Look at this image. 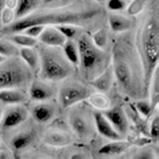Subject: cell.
<instances>
[{
    "mask_svg": "<svg viewBox=\"0 0 159 159\" xmlns=\"http://www.w3.org/2000/svg\"><path fill=\"white\" fill-rule=\"evenodd\" d=\"M112 60L113 74L121 90L132 97L141 96L145 83L139 52L131 45L119 41L113 48Z\"/></svg>",
    "mask_w": 159,
    "mask_h": 159,
    "instance_id": "6da1fadb",
    "label": "cell"
},
{
    "mask_svg": "<svg viewBox=\"0 0 159 159\" xmlns=\"http://www.w3.org/2000/svg\"><path fill=\"white\" fill-rule=\"evenodd\" d=\"M99 13L98 10H84V11H70L57 10L41 12V13H30L21 18L14 20L9 25L2 29V32L7 34L22 32L24 29L32 25H58L66 23H78L91 19Z\"/></svg>",
    "mask_w": 159,
    "mask_h": 159,
    "instance_id": "7a4b0ae2",
    "label": "cell"
},
{
    "mask_svg": "<svg viewBox=\"0 0 159 159\" xmlns=\"http://www.w3.org/2000/svg\"><path fill=\"white\" fill-rule=\"evenodd\" d=\"M139 41V56L143 66L144 83L147 88L154 70L158 68L159 61V26L154 17L149 18L142 27Z\"/></svg>",
    "mask_w": 159,
    "mask_h": 159,
    "instance_id": "3957f363",
    "label": "cell"
},
{
    "mask_svg": "<svg viewBox=\"0 0 159 159\" xmlns=\"http://www.w3.org/2000/svg\"><path fill=\"white\" fill-rule=\"evenodd\" d=\"M77 47L80 56L79 65L87 80L92 81L109 66L110 54L105 49L96 47L89 35H80L77 39Z\"/></svg>",
    "mask_w": 159,
    "mask_h": 159,
    "instance_id": "277c9868",
    "label": "cell"
},
{
    "mask_svg": "<svg viewBox=\"0 0 159 159\" xmlns=\"http://www.w3.org/2000/svg\"><path fill=\"white\" fill-rule=\"evenodd\" d=\"M39 53L40 77L44 81H61L70 75V62L66 60L65 54L57 52L56 48L45 45L40 48Z\"/></svg>",
    "mask_w": 159,
    "mask_h": 159,
    "instance_id": "5b68a950",
    "label": "cell"
},
{
    "mask_svg": "<svg viewBox=\"0 0 159 159\" xmlns=\"http://www.w3.org/2000/svg\"><path fill=\"white\" fill-rule=\"evenodd\" d=\"M28 80V70L18 62L0 66V90L24 86Z\"/></svg>",
    "mask_w": 159,
    "mask_h": 159,
    "instance_id": "8992f818",
    "label": "cell"
},
{
    "mask_svg": "<svg viewBox=\"0 0 159 159\" xmlns=\"http://www.w3.org/2000/svg\"><path fill=\"white\" fill-rule=\"evenodd\" d=\"M92 92L88 88L82 85H66L61 88L58 92V101L64 108H68L75 105L83 100L90 97Z\"/></svg>",
    "mask_w": 159,
    "mask_h": 159,
    "instance_id": "52a82bcc",
    "label": "cell"
},
{
    "mask_svg": "<svg viewBox=\"0 0 159 159\" xmlns=\"http://www.w3.org/2000/svg\"><path fill=\"white\" fill-rule=\"evenodd\" d=\"M27 117L28 112L25 108L21 106H15L5 111L0 123L2 125V128L11 129L23 123L27 119Z\"/></svg>",
    "mask_w": 159,
    "mask_h": 159,
    "instance_id": "ba28073f",
    "label": "cell"
},
{
    "mask_svg": "<svg viewBox=\"0 0 159 159\" xmlns=\"http://www.w3.org/2000/svg\"><path fill=\"white\" fill-rule=\"evenodd\" d=\"M103 114L120 135H124V134L127 133L128 119L122 108L114 107L112 109H109V110H107Z\"/></svg>",
    "mask_w": 159,
    "mask_h": 159,
    "instance_id": "9c48e42d",
    "label": "cell"
},
{
    "mask_svg": "<svg viewBox=\"0 0 159 159\" xmlns=\"http://www.w3.org/2000/svg\"><path fill=\"white\" fill-rule=\"evenodd\" d=\"M39 37L41 43L52 48H62L66 41V36L53 26H45Z\"/></svg>",
    "mask_w": 159,
    "mask_h": 159,
    "instance_id": "30bf717a",
    "label": "cell"
},
{
    "mask_svg": "<svg viewBox=\"0 0 159 159\" xmlns=\"http://www.w3.org/2000/svg\"><path fill=\"white\" fill-rule=\"evenodd\" d=\"M94 122L97 131L103 137L107 138V139H110L112 141L121 139V135L115 130L114 127L112 126L111 123L108 121V119L104 116L103 113L101 112L94 113Z\"/></svg>",
    "mask_w": 159,
    "mask_h": 159,
    "instance_id": "8fae6325",
    "label": "cell"
},
{
    "mask_svg": "<svg viewBox=\"0 0 159 159\" xmlns=\"http://www.w3.org/2000/svg\"><path fill=\"white\" fill-rule=\"evenodd\" d=\"M69 122L70 128L76 133V135L82 139H86L90 136V124L88 120L85 118V116L81 115L80 113H72L70 115Z\"/></svg>",
    "mask_w": 159,
    "mask_h": 159,
    "instance_id": "7c38bea8",
    "label": "cell"
},
{
    "mask_svg": "<svg viewBox=\"0 0 159 159\" xmlns=\"http://www.w3.org/2000/svg\"><path fill=\"white\" fill-rule=\"evenodd\" d=\"M29 97L33 101H47L52 97V90L43 82H32L29 88Z\"/></svg>",
    "mask_w": 159,
    "mask_h": 159,
    "instance_id": "4fadbf2b",
    "label": "cell"
},
{
    "mask_svg": "<svg viewBox=\"0 0 159 159\" xmlns=\"http://www.w3.org/2000/svg\"><path fill=\"white\" fill-rule=\"evenodd\" d=\"M26 101V95L22 91L10 88L0 90V102L6 105H19Z\"/></svg>",
    "mask_w": 159,
    "mask_h": 159,
    "instance_id": "5bb4252c",
    "label": "cell"
},
{
    "mask_svg": "<svg viewBox=\"0 0 159 159\" xmlns=\"http://www.w3.org/2000/svg\"><path fill=\"white\" fill-rule=\"evenodd\" d=\"M109 26L114 32H125L129 30L133 22L130 18L118 13H110L108 17Z\"/></svg>",
    "mask_w": 159,
    "mask_h": 159,
    "instance_id": "9a60e30c",
    "label": "cell"
},
{
    "mask_svg": "<svg viewBox=\"0 0 159 159\" xmlns=\"http://www.w3.org/2000/svg\"><path fill=\"white\" fill-rule=\"evenodd\" d=\"M129 147H130V143L127 141H122L121 139L113 140V142H111V143L103 145L102 147L99 149L98 153L100 155L115 156V155H119V154L124 153Z\"/></svg>",
    "mask_w": 159,
    "mask_h": 159,
    "instance_id": "2e32d148",
    "label": "cell"
},
{
    "mask_svg": "<svg viewBox=\"0 0 159 159\" xmlns=\"http://www.w3.org/2000/svg\"><path fill=\"white\" fill-rule=\"evenodd\" d=\"M31 115L37 123H48L54 116V109L49 104L41 103L33 107Z\"/></svg>",
    "mask_w": 159,
    "mask_h": 159,
    "instance_id": "e0dca14e",
    "label": "cell"
},
{
    "mask_svg": "<svg viewBox=\"0 0 159 159\" xmlns=\"http://www.w3.org/2000/svg\"><path fill=\"white\" fill-rule=\"evenodd\" d=\"M113 79H114V75H113L112 69L107 68L101 75H99L98 77L90 81V83L97 90L101 92H107L110 90L112 86Z\"/></svg>",
    "mask_w": 159,
    "mask_h": 159,
    "instance_id": "ac0fdd59",
    "label": "cell"
},
{
    "mask_svg": "<svg viewBox=\"0 0 159 159\" xmlns=\"http://www.w3.org/2000/svg\"><path fill=\"white\" fill-rule=\"evenodd\" d=\"M44 141L48 145L54 147H64L72 142V138L65 132L61 131H49L44 137Z\"/></svg>",
    "mask_w": 159,
    "mask_h": 159,
    "instance_id": "d6986e66",
    "label": "cell"
},
{
    "mask_svg": "<svg viewBox=\"0 0 159 159\" xmlns=\"http://www.w3.org/2000/svg\"><path fill=\"white\" fill-rule=\"evenodd\" d=\"M40 2L41 0H17V5L14 10L15 18L18 19L32 13Z\"/></svg>",
    "mask_w": 159,
    "mask_h": 159,
    "instance_id": "ffe728a7",
    "label": "cell"
},
{
    "mask_svg": "<svg viewBox=\"0 0 159 159\" xmlns=\"http://www.w3.org/2000/svg\"><path fill=\"white\" fill-rule=\"evenodd\" d=\"M19 56L29 69L36 70L39 66V53L35 52L32 48H19Z\"/></svg>",
    "mask_w": 159,
    "mask_h": 159,
    "instance_id": "44dd1931",
    "label": "cell"
},
{
    "mask_svg": "<svg viewBox=\"0 0 159 159\" xmlns=\"http://www.w3.org/2000/svg\"><path fill=\"white\" fill-rule=\"evenodd\" d=\"M62 52H64L66 60L72 65H75V66L79 65V61H80L79 49L77 47V43H75L73 40L66 39L65 44L62 45Z\"/></svg>",
    "mask_w": 159,
    "mask_h": 159,
    "instance_id": "7402d4cb",
    "label": "cell"
},
{
    "mask_svg": "<svg viewBox=\"0 0 159 159\" xmlns=\"http://www.w3.org/2000/svg\"><path fill=\"white\" fill-rule=\"evenodd\" d=\"M150 86V104L151 107L155 108L158 105L159 102V75H158V68L154 70V73L151 77V80L149 82Z\"/></svg>",
    "mask_w": 159,
    "mask_h": 159,
    "instance_id": "603a6c76",
    "label": "cell"
},
{
    "mask_svg": "<svg viewBox=\"0 0 159 159\" xmlns=\"http://www.w3.org/2000/svg\"><path fill=\"white\" fill-rule=\"evenodd\" d=\"M0 56L6 58L17 57L19 56V48L11 40L0 39Z\"/></svg>",
    "mask_w": 159,
    "mask_h": 159,
    "instance_id": "cb8c5ba5",
    "label": "cell"
},
{
    "mask_svg": "<svg viewBox=\"0 0 159 159\" xmlns=\"http://www.w3.org/2000/svg\"><path fill=\"white\" fill-rule=\"evenodd\" d=\"M9 40H11L12 43H15L16 45H19L21 48H33L35 47L37 41L36 39H33V37H30L26 34H20V33H13V34H10Z\"/></svg>",
    "mask_w": 159,
    "mask_h": 159,
    "instance_id": "d4e9b609",
    "label": "cell"
},
{
    "mask_svg": "<svg viewBox=\"0 0 159 159\" xmlns=\"http://www.w3.org/2000/svg\"><path fill=\"white\" fill-rule=\"evenodd\" d=\"M32 139L31 133H20L11 140V146L15 150H22L31 143Z\"/></svg>",
    "mask_w": 159,
    "mask_h": 159,
    "instance_id": "484cf974",
    "label": "cell"
},
{
    "mask_svg": "<svg viewBox=\"0 0 159 159\" xmlns=\"http://www.w3.org/2000/svg\"><path fill=\"white\" fill-rule=\"evenodd\" d=\"M56 27L66 36V39H76L77 35L79 34V32H80L79 27L76 26V25H72L70 23L58 24V25H57Z\"/></svg>",
    "mask_w": 159,
    "mask_h": 159,
    "instance_id": "4316f807",
    "label": "cell"
},
{
    "mask_svg": "<svg viewBox=\"0 0 159 159\" xmlns=\"http://www.w3.org/2000/svg\"><path fill=\"white\" fill-rule=\"evenodd\" d=\"M135 108H136V111L139 113L140 116L143 117V118H148L153 111V108L151 107L150 101L143 100V99L138 100L135 103Z\"/></svg>",
    "mask_w": 159,
    "mask_h": 159,
    "instance_id": "83f0119b",
    "label": "cell"
},
{
    "mask_svg": "<svg viewBox=\"0 0 159 159\" xmlns=\"http://www.w3.org/2000/svg\"><path fill=\"white\" fill-rule=\"evenodd\" d=\"M92 40H93L94 44L97 48H101V49H105L106 45H107V41H108L107 31L104 28L99 29L98 31H96L94 33L93 37H92Z\"/></svg>",
    "mask_w": 159,
    "mask_h": 159,
    "instance_id": "f1b7e54d",
    "label": "cell"
},
{
    "mask_svg": "<svg viewBox=\"0 0 159 159\" xmlns=\"http://www.w3.org/2000/svg\"><path fill=\"white\" fill-rule=\"evenodd\" d=\"M89 101L91 105H93L94 107H97L99 109H106L109 106V100L107 97H105L102 94H97V95H90Z\"/></svg>",
    "mask_w": 159,
    "mask_h": 159,
    "instance_id": "f546056e",
    "label": "cell"
},
{
    "mask_svg": "<svg viewBox=\"0 0 159 159\" xmlns=\"http://www.w3.org/2000/svg\"><path fill=\"white\" fill-rule=\"evenodd\" d=\"M146 0H133L127 8V13L130 16H135L144 9Z\"/></svg>",
    "mask_w": 159,
    "mask_h": 159,
    "instance_id": "4dcf8cb0",
    "label": "cell"
},
{
    "mask_svg": "<svg viewBox=\"0 0 159 159\" xmlns=\"http://www.w3.org/2000/svg\"><path fill=\"white\" fill-rule=\"evenodd\" d=\"M14 19H15L14 9H10V8L5 6L1 15V24H3L4 26H7L13 22Z\"/></svg>",
    "mask_w": 159,
    "mask_h": 159,
    "instance_id": "1f68e13d",
    "label": "cell"
},
{
    "mask_svg": "<svg viewBox=\"0 0 159 159\" xmlns=\"http://www.w3.org/2000/svg\"><path fill=\"white\" fill-rule=\"evenodd\" d=\"M127 6L126 0H108L107 7L110 11H121Z\"/></svg>",
    "mask_w": 159,
    "mask_h": 159,
    "instance_id": "d6a6232c",
    "label": "cell"
},
{
    "mask_svg": "<svg viewBox=\"0 0 159 159\" xmlns=\"http://www.w3.org/2000/svg\"><path fill=\"white\" fill-rule=\"evenodd\" d=\"M44 27H45L44 25H32V26H29V27L25 28L22 32L28 36L36 39V37H39L40 35V33L43 32Z\"/></svg>",
    "mask_w": 159,
    "mask_h": 159,
    "instance_id": "836d02e7",
    "label": "cell"
},
{
    "mask_svg": "<svg viewBox=\"0 0 159 159\" xmlns=\"http://www.w3.org/2000/svg\"><path fill=\"white\" fill-rule=\"evenodd\" d=\"M150 136L153 140L157 141L159 137V116L158 114L155 115L153 118L151 125H150Z\"/></svg>",
    "mask_w": 159,
    "mask_h": 159,
    "instance_id": "e575fe53",
    "label": "cell"
},
{
    "mask_svg": "<svg viewBox=\"0 0 159 159\" xmlns=\"http://www.w3.org/2000/svg\"><path fill=\"white\" fill-rule=\"evenodd\" d=\"M17 5V0H5V6L10 8V9H14Z\"/></svg>",
    "mask_w": 159,
    "mask_h": 159,
    "instance_id": "d590c367",
    "label": "cell"
},
{
    "mask_svg": "<svg viewBox=\"0 0 159 159\" xmlns=\"http://www.w3.org/2000/svg\"><path fill=\"white\" fill-rule=\"evenodd\" d=\"M4 8H5V0H0V24H1V15Z\"/></svg>",
    "mask_w": 159,
    "mask_h": 159,
    "instance_id": "8d00e7d4",
    "label": "cell"
},
{
    "mask_svg": "<svg viewBox=\"0 0 159 159\" xmlns=\"http://www.w3.org/2000/svg\"><path fill=\"white\" fill-rule=\"evenodd\" d=\"M54 1H57V0H43V3L48 4V3H52V2H54Z\"/></svg>",
    "mask_w": 159,
    "mask_h": 159,
    "instance_id": "74e56055",
    "label": "cell"
},
{
    "mask_svg": "<svg viewBox=\"0 0 159 159\" xmlns=\"http://www.w3.org/2000/svg\"><path fill=\"white\" fill-rule=\"evenodd\" d=\"M5 60H6V57H2V56H0V64H2V62L5 61Z\"/></svg>",
    "mask_w": 159,
    "mask_h": 159,
    "instance_id": "f35d334b",
    "label": "cell"
},
{
    "mask_svg": "<svg viewBox=\"0 0 159 159\" xmlns=\"http://www.w3.org/2000/svg\"><path fill=\"white\" fill-rule=\"evenodd\" d=\"M1 118H2V110H1V108H0V121H1Z\"/></svg>",
    "mask_w": 159,
    "mask_h": 159,
    "instance_id": "ab89813d",
    "label": "cell"
},
{
    "mask_svg": "<svg viewBox=\"0 0 159 159\" xmlns=\"http://www.w3.org/2000/svg\"><path fill=\"white\" fill-rule=\"evenodd\" d=\"M96 1H98V2H100V3H103V2H105L106 0H96Z\"/></svg>",
    "mask_w": 159,
    "mask_h": 159,
    "instance_id": "60d3db41",
    "label": "cell"
},
{
    "mask_svg": "<svg viewBox=\"0 0 159 159\" xmlns=\"http://www.w3.org/2000/svg\"><path fill=\"white\" fill-rule=\"evenodd\" d=\"M0 144H1V142H0Z\"/></svg>",
    "mask_w": 159,
    "mask_h": 159,
    "instance_id": "b9f144b4",
    "label": "cell"
}]
</instances>
